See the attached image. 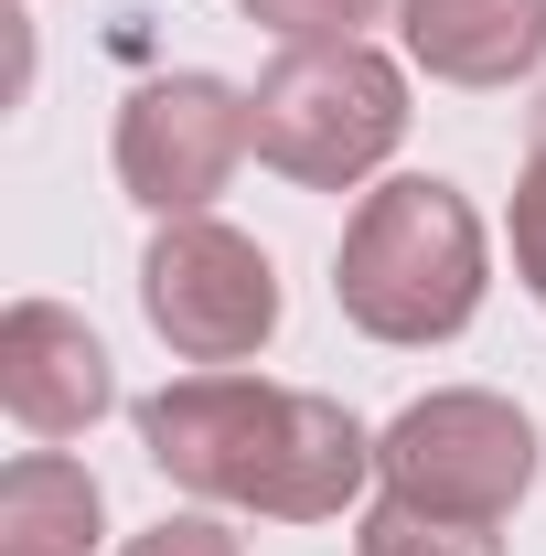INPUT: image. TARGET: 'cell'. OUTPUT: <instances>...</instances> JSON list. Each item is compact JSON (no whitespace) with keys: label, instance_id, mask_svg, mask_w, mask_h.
<instances>
[{"label":"cell","instance_id":"obj_10","mask_svg":"<svg viewBox=\"0 0 546 556\" xmlns=\"http://www.w3.org/2000/svg\"><path fill=\"white\" fill-rule=\"evenodd\" d=\"M353 556H504L493 546V525H461V514H429V503H375L364 525H353Z\"/></svg>","mask_w":546,"mask_h":556},{"label":"cell","instance_id":"obj_4","mask_svg":"<svg viewBox=\"0 0 546 556\" xmlns=\"http://www.w3.org/2000/svg\"><path fill=\"white\" fill-rule=\"evenodd\" d=\"M375 482L397 503L461 514V525H504L536 492V417L482 386H439L375 428Z\"/></svg>","mask_w":546,"mask_h":556},{"label":"cell","instance_id":"obj_11","mask_svg":"<svg viewBox=\"0 0 546 556\" xmlns=\"http://www.w3.org/2000/svg\"><path fill=\"white\" fill-rule=\"evenodd\" d=\"M514 278L536 289V311H546V97L525 118V172H514Z\"/></svg>","mask_w":546,"mask_h":556},{"label":"cell","instance_id":"obj_2","mask_svg":"<svg viewBox=\"0 0 546 556\" xmlns=\"http://www.w3.org/2000/svg\"><path fill=\"white\" fill-rule=\"evenodd\" d=\"M493 289V247H482V214L450 182H375L353 225H343L333 257V300L364 343H450Z\"/></svg>","mask_w":546,"mask_h":556},{"label":"cell","instance_id":"obj_1","mask_svg":"<svg viewBox=\"0 0 546 556\" xmlns=\"http://www.w3.org/2000/svg\"><path fill=\"white\" fill-rule=\"evenodd\" d=\"M139 450L194 503H236L269 525H333L375 471V428L343 396L258 386V375H183L139 396Z\"/></svg>","mask_w":546,"mask_h":556},{"label":"cell","instance_id":"obj_3","mask_svg":"<svg viewBox=\"0 0 546 556\" xmlns=\"http://www.w3.org/2000/svg\"><path fill=\"white\" fill-rule=\"evenodd\" d=\"M247 118H258V161L269 172H289L300 193H343L408 139V75L375 43H289L258 75Z\"/></svg>","mask_w":546,"mask_h":556},{"label":"cell","instance_id":"obj_9","mask_svg":"<svg viewBox=\"0 0 546 556\" xmlns=\"http://www.w3.org/2000/svg\"><path fill=\"white\" fill-rule=\"evenodd\" d=\"M97 471L65 460V450H22L0 471V556H97Z\"/></svg>","mask_w":546,"mask_h":556},{"label":"cell","instance_id":"obj_7","mask_svg":"<svg viewBox=\"0 0 546 556\" xmlns=\"http://www.w3.org/2000/svg\"><path fill=\"white\" fill-rule=\"evenodd\" d=\"M0 407L22 417L33 439H86L97 417L119 407L108 343L75 321L65 300H11L0 311Z\"/></svg>","mask_w":546,"mask_h":556},{"label":"cell","instance_id":"obj_5","mask_svg":"<svg viewBox=\"0 0 546 556\" xmlns=\"http://www.w3.org/2000/svg\"><path fill=\"white\" fill-rule=\"evenodd\" d=\"M139 311L183 364H247L278 332V268L258 236L214 214H172L139 257Z\"/></svg>","mask_w":546,"mask_h":556},{"label":"cell","instance_id":"obj_13","mask_svg":"<svg viewBox=\"0 0 546 556\" xmlns=\"http://www.w3.org/2000/svg\"><path fill=\"white\" fill-rule=\"evenodd\" d=\"M119 556H236V535L214 525V514H161L150 535H129Z\"/></svg>","mask_w":546,"mask_h":556},{"label":"cell","instance_id":"obj_6","mask_svg":"<svg viewBox=\"0 0 546 556\" xmlns=\"http://www.w3.org/2000/svg\"><path fill=\"white\" fill-rule=\"evenodd\" d=\"M247 150H258V118H247V86H225V75H150L119 108V182L161 225L204 214Z\"/></svg>","mask_w":546,"mask_h":556},{"label":"cell","instance_id":"obj_8","mask_svg":"<svg viewBox=\"0 0 546 556\" xmlns=\"http://www.w3.org/2000/svg\"><path fill=\"white\" fill-rule=\"evenodd\" d=\"M397 33L439 86H514L546 65V0H397Z\"/></svg>","mask_w":546,"mask_h":556},{"label":"cell","instance_id":"obj_12","mask_svg":"<svg viewBox=\"0 0 546 556\" xmlns=\"http://www.w3.org/2000/svg\"><path fill=\"white\" fill-rule=\"evenodd\" d=\"M247 22H269L278 43H364L375 0H236Z\"/></svg>","mask_w":546,"mask_h":556}]
</instances>
